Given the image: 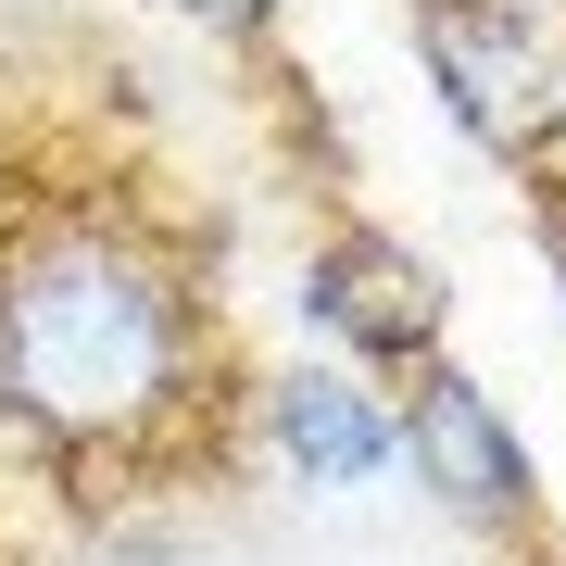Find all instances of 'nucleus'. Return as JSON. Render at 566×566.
<instances>
[{
  "instance_id": "f03ea898",
  "label": "nucleus",
  "mask_w": 566,
  "mask_h": 566,
  "mask_svg": "<svg viewBox=\"0 0 566 566\" xmlns=\"http://www.w3.org/2000/svg\"><path fill=\"white\" fill-rule=\"evenodd\" d=\"M416 25V76L479 151H504L528 177V202L566 214L554 189V102H566V51L542 39V0H403Z\"/></svg>"
},
{
  "instance_id": "1a4fd4ad",
  "label": "nucleus",
  "mask_w": 566,
  "mask_h": 566,
  "mask_svg": "<svg viewBox=\"0 0 566 566\" xmlns=\"http://www.w3.org/2000/svg\"><path fill=\"white\" fill-rule=\"evenodd\" d=\"M554 13H566V0H554Z\"/></svg>"
},
{
  "instance_id": "6e6552de",
  "label": "nucleus",
  "mask_w": 566,
  "mask_h": 566,
  "mask_svg": "<svg viewBox=\"0 0 566 566\" xmlns=\"http://www.w3.org/2000/svg\"><path fill=\"white\" fill-rule=\"evenodd\" d=\"M554 139H566V102H554Z\"/></svg>"
},
{
  "instance_id": "39448f33",
  "label": "nucleus",
  "mask_w": 566,
  "mask_h": 566,
  "mask_svg": "<svg viewBox=\"0 0 566 566\" xmlns=\"http://www.w3.org/2000/svg\"><path fill=\"white\" fill-rule=\"evenodd\" d=\"M240 453H264L290 491H315V504H340V491L403 465V416H390L378 378H353V365H327V353H290V365L252 378Z\"/></svg>"
},
{
  "instance_id": "f257e3e1",
  "label": "nucleus",
  "mask_w": 566,
  "mask_h": 566,
  "mask_svg": "<svg viewBox=\"0 0 566 566\" xmlns=\"http://www.w3.org/2000/svg\"><path fill=\"white\" fill-rule=\"evenodd\" d=\"M252 378L227 365L202 252L139 189L76 177L0 202V428L88 504L240 441Z\"/></svg>"
},
{
  "instance_id": "0eeeda50",
  "label": "nucleus",
  "mask_w": 566,
  "mask_h": 566,
  "mask_svg": "<svg viewBox=\"0 0 566 566\" xmlns=\"http://www.w3.org/2000/svg\"><path fill=\"white\" fill-rule=\"evenodd\" d=\"M542 252H554V277H566V214H542Z\"/></svg>"
},
{
  "instance_id": "423d86ee",
  "label": "nucleus",
  "mask_w": 566,
  "mask_h": 566,
  "mask_svg": "<svg viewBox=\"0 0 566 566\" xmlns=\"http://www.w3.org/2000/svg\"><path fill=\"white\" fill-rule=\"evenodd\" d=\"M189 25H202V39H277L290 25V0H177Z\"/></svg>"
},
{
  "instance_id": "20e7f679",
  "label": "nucleus",
  "mask_w": 566,
  "mask_h": 566,
  "mask_svg": "<svg viewBox=\"0 0 566 566\" xmlns=\"http://www.w3.org/2000/svg\"><path fill=\"white\" fill-rule=\"evenodd\" d=\"M403 465H416V491L441 504L453 528H479V542H542V465H528L516 441V416H504V390H479L465 365L441 353L428 378H403Z\"/></svg>"
},
{
  "instance_id": "7ed1b4c3",
  "label": "nucleus",
  "mask_w": 566,
  "mask_h": 566,
  "mask_svg": "<svg viewBox=\"0 0 566 566\" xmlns=\"http://www.w3.org/2000/svg\"><path fill=\"white\" fill-rule=\"evenodd\" d=\"M290 290H303V327L327 340V365H353V378H428L453 340V277L378 214H327Z\"/></svg>"
}]
</instances>
